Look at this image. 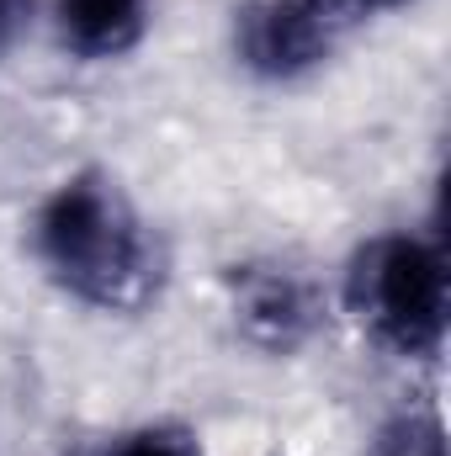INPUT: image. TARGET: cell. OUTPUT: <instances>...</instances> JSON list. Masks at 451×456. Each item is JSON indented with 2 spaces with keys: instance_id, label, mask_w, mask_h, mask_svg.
<instances>
[{
  "instance_id": "4",
  "label": "cell",
  "mask_w": 451,
  "mask_h": 456,
  "mask_svg": "<svg viewBox=\"0 0 451 456\" xmlns=\"http://www.w3.org/2000/svg\"><path fill=\"white\" fill-rule=\"evenodd\" d=\"M224 314L255 355L292 361L324 330V287L282 255H250L224 271Z\"/></svg>"
},
{
  "instance_id": "8",
  "label": "cell",
  "mask_w": 451,
  "mask_h": 456,
  "mask_svg": "<svg viewBox=\"0 0 451 456\" xmlns=\"http://www.w3.org/2000/svg\"><path fill=\"white\" fill-rule=\"evenodd\" d=\"M37 16H43V0H0V64L21 48Z\"/></svg>"
},
{
  "instance_id": "2",
  "label": "cell",
  "mask_w": 451,
  "mask_h": 456,
  "mask_svg": "<svg viewBox=\"0 0 451 456\" xmlns=\"http://www.w3.org/2000/svg\"><path fill=\"white\" fill-rule=\"evenodd\" d=\"M340 308L361 340L404 366H436L451 330V271L441 228H377L340 271Z\"/></svg>"
},
{
  "instance_id": "3",
  "label": "cell",
  "mask_w": 451,
  "mask_h": 456,
  "mask_svg": "<svg viewBox=\"0 0 451 456\" xmlns=\"http://www.w3.org/2000/svg\"><path fill=\"white\" fill-rule=\"evenodd\" d=\"M356 32L340 0H244L228 21L234 64L255 86H303L324 75Z\"/></svg>"
},
{
  "instance_id": "7",
  "label": "cell",
  "mask_w": 451,
  "mask_h": 456,
  "mask_svg": "<svg viewBox=\"0 0 451 456\" xmlns=\"http://www.w3.org/2000/svg\"><path fill=\"white\" fill-rule=\"evenodd\" d=\"M372 456H447V436H441V414L436 409H404L393 414L377 441H372Z\"/></svg>"
},
{
  "instance_id": "6",
  "label": "cell",
  "mask_w": 451,
  "mask_h": 456,
  "mask_svg": "<svg viewBox=\"0 0 451 456\" xmlns=\"http://www.w3.org/2000/svg\"><path fill=\"white\" fill-rule=\"evenodd\" d=\"M102 456H208V446L202 430H192L186 419H138L122 425L102 446Z\"/></svg>"
},
{
  "instance_id": "5",
  "label": "cell",
  "mask_w": 451,
  "mask_h": 456,
  "mask_svg": "<svg viewBox=\"0 0 451 456\" xmlns=\"http://www.w3.org/2000/svg\"><path fill=\"white\" fill-rule=\"evenodd\" d=\"M154 16H160V0H43L53 48L86 69L127 64L149 43Z\"/></svg>"
},
{
  "instance_id": "9",
  "label": "cell",
  "mask_w": 451,
  "mask_h": 456,
  "mask_svg": "<svg viewBox=\"0 0 451 456\" xmlns=\"http://www.w3.org/2000/svg\"><path fill=\"white\" fill-rule=\"evenodd\" d=\"M345 11H350V21L361 27V21H372V16H393V11H409V5H420V0H340Z\"/></svg>"
},
{
  "instance_id": "1",
  "label": "cell",
  "mask_w": 451,
  "mask_h": 456,
  "mask_svg": "<svg viewBox=\"0 0 451 456\" xmlns=\"http://www.w3.org/2000/svg\"><path fill=\"white\" fill-rule=\"evenodd\" d=\"M27 255L64 303L102 319L144 314L165 287L160 233L107 165H75L32 202Z\"/></svg>"
}]
</instances>
